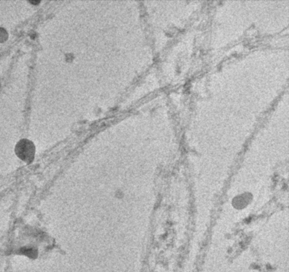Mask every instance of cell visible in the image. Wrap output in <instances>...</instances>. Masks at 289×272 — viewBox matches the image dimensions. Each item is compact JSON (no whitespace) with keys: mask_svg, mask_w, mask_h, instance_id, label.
Instances as JSON below:
<instances>
[{"mask_svg":"<svg viewBox=\"0 0 289 272\" xmlns=\"http://www.w3.org/2000/svg\"><path fill=\"white\" fill-rule=\"evenodd\" d=\"M15 153L18 157L26 163H30L34 158L35 148L33 143L29 140L23 139L15 146Z\"/></svg>","mask_w":289,"mask_h":272,"instance_id":"cell-1","label":"cell"},{"mask_svg":"<svg viewBox=\"0 0 289 272\" xmlns=\"http://www.w3.org/2000/svg\"><path fill=\"white\" fill-rule=\"evenodd\" d=\"M7 35L5 30H3V29H0V42H3L4 40L7 39Z\"/></svg>","mask_w":289,"mask_h":272,"instance_id":"cell-2","label":"cell"}]
</instances>
